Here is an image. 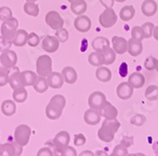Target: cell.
Segmentation results:
<instances>
[{"mask_svg":"<svg viewBox=\"0 0 158 156\" xmlns=\"http://www.w3.org/2000/svg\"><path fill=\"white\" fill-rule=\"evenodd\" d=\"M66 101L64 96L55 95L51 97L49 103L46 107V116L50 120L59 119L65 107Z\"/></svg>","mask_w":158,"mask_h":156,"instance_id":"1","label":"cell"},{"mask_svg":"<svg viewBox=\"0 0 158 156\" xmlns=\"http://www.w3.org/2000/svg\"><path fill=\"white\" fill-rule=\"evenodd\" d=\"M120 128V122L116 119H104L100 129L98 132L99 140L105 143H110L114 138V134Z\"/></svg>","mask_w":158,"mask_h":156,"instance_id":"2","label":"cell"},{"mask_svg":"<svg viewBox=\"0 0 158 156\" xmlns=\"http://www.w3.org/2000/svg\"><path fill=\"white\" fill-rule=\"evenodd\" d=\"M18 20L14 17H11L9 20L3 21L1 25V36H3L7 41L12 42L14 36L16 34V31L18 30Z\"/></svg>","mask_w":158,"mask_h":156,"instance_id":"3","label":"cell"},{"mask_svg":"<svg viewBox=\"0 0 158 156\" xmlns=\"http://www.w3.org/2000/svg\"><path fill=\"white\" fill-rule=\"evenodd\" d=\"M52 72V60L48 55H41L36 61V73L47 78Z\"/></svg>","mask_w":158,"mask_h":156,"instance_id":"4","label":"cell"},{"mask_svg":"<svg viewBox=\"0 0 158 156\" xmlns=\"http://www.w3.org/2000/svg\"><path fill=\"white\" fill-rule=\"evenodd\" d=\"M31 135V129L30 126L26 124H21L16 127L15 131H14V140L17 144L24 147L27 145L28 141H30Z\"/></svg>","mask_w":158,"mask_h":156,"instance_id":"5","label":"cell"},{"mask_svg":"<svg viewBox=\"0 0 158 156\" xmlns=\"http://www.w3.org/2000/svg\"><path fill=\"white\" fill-rule=\"evenodd\" d=\"M98 21L100 26L105 28L112 27L118 21L116 11L113 10V8H106L105 10L99 15Z\"/></svg>","mask_w":158,"mask_h":156,"instance_id":"6","label":"cell"},{"mask_svg":"<svg viewBox=\"0 0 158 156\" xmlns=\"http://www.w3.org/2000/svg\"><path fill=\"white\" fill-rule=\"evenodd\" d=\"M45 21H46L47 25L54 31H57V30H59V28L63 27L64 24L63 17L60 15V13L56 10L48 11L46 14Z\"/></svg>","mask_w":158,"mask_h":156,"instance_id":"7","label":"cell"},{"mask_svg":"<svg viewBox=\"0 0 158 156\" xmlns=\"http://www.w3.org/2000/svg\"><path fill=\"white\" fill-rule=\"evenodd\" d=\"M41 47L48 53H54L58 50L60 47V41L56 36L46 35L42 38Z\"/></svg>","mask_w":158,"mask_h":156,"instance_id":"8","label":"cell"},{"mask_svg":"<svg viewBox=\"0 0 158 156\" xmlns=\"http://www.w3.org/2000/svg\"><path fill=\"white\" fill-rule=\"evenodd\" d=\"M23 152V148L19 144L7 143L0 145V155L1 156H15L20 155Z\"/></svg>","mask_w":158,"mask_h":156,"instance_id":"9","label":"cell"},{"mask_svg":"<svg viewBox=\"0 0 158 156\" xmlns=\"http://www.w3.org/2000/svg\"><path fill=\"white\" fill-rule=\"evenodd\" d=\"M9 84L13 90L20 87H24L21 72L16 66H14L9 70Z\"/></svg>","mask_w":158,"mask_h":156,"instance_id":"10","label":"cell"},{"mask_svg":"<svg viewBox=\"0 0 158 156\" xmlns=\"http://www.w3.org/2000/svg\"><path fill=\"white\" fill-rule=\"evenodd\" d=\"M105 101H106L105 95L102 92H99V91L93 92L88 97V104L90 108L94 110H98V111L102 108V106L103 105Z\"/></svg>","mask_w":158,"mask_h":156,"instance_id":"11","label":"cell"},{"mask_svg":"<svg viewBox=\"0 0 158 156\" xmlns=\"http://www.w3.org/2000/svg\"><path fill=\"white\" fill-rule=\"evenodd\" d=\"M53 143L56 147L57 150H59L60 151L67 147L70 143V134L66 131H62L57 133L53 139Z\"/></svg>","mask_w":158,"mask_h":156,"instance_id":"12","label":"cell"},{"mask_svg":"<svg viewBox=\"0 0 158 156\" xmlns=\"http://www.w3.org/2000/svg\"><path fill=\"white\" fill-rule=\"evenodd\" d=\"M98 111H99L100 116H102V117H104L105 119H109V120L116 119L118 117V109L107 101L103 103V105Z\"/></svg>","mask_w":158,"mask_h":156,"instance_id":"13","label":"cell"},{"mask_svg":"<svg viewBox=\"0 0 158 156\" xmlns=\"http://www.w3.org/2000/svg\"><path fill=\"white\" fill-rule=\"evenodd\" d=\"M134 94V87L129 82H121L118 85L117 87V95L120 99L127 101L131 98V96Z\"/></svg>","mask_w":158,"mask_h":156,"instance_id":"14","label":"cell"},{"mask_svg":"<svg viewBox=\"0 0 158 156\" xmlns=\"http://www.w3.org/2000/svg\"><path fill=\"white\" fill-rule=\"evenodd\" d=\"M0 58H1V61L4 64V65L8 67L9 69L15 66L17 64V60H18L16 53L10 49H8L2 52L1 55H0Z\"/></svg>","mask_w":158,"mask_h":156,"instance_id":"15","label":"cell"},{"mask_svg":"<svg viewBox=\"0 0 158 156\" xmlns=\"http://www.w3.org/2000/svg\"><path fill=\"white\" fill-rule=\"evenodd\" d=\"M91 20L86 15H78L74 21V27L80 32H87L91 28Z\"/></svg>","mask_w":158,"mask_h":156,"instance_id":"16","label":"cell"},{"mask_svg":"<svg viewBox=\"0 0 158 156\" xmlns=\"http://www.w3.org/2000/svg\"><path fill=\"white\" fill-rule=\"evenodd\" d=\"M113 49L117 54H124L128 51V41L123 37L114 36L112 39Z\"/></svg>","mask_w":158,"mask_h":156,"instance_id":"17","label":"cell"},{"mask_svg":"<svg viewBox=\"0 0 158 156\" xmlns=\"http://www.w3.org/2000/svg\"><path fill=\"white\" fill-rule=\"evenodd\" d=\"M83 118L86 124H88L90 126H95L98 124V122L100 121V118H102V116H100L99 111L90 108L85 111Z\"/></svg>","mask_w":158,"mask_h":156,"instance_id":"18","label":"cell"},{"mask_svg":"<svg viewBox=\"0 0 158 156\" xmlns=\"http://www.w3.org/2000/svg\"><path fill=\"white\" fill-rule=\"evenodd\" d=\"M47 80H48L49 87H51L53 89L62 88L64 85V79L63 75L58 72H51L47 77Z\"/></svg>","mask_w":158,"mask_h":156,"instance_id":"19","label":"cell"},{"mask_svg":"<svg viewBox=\"0 0 158 156\" xmlns=\"http://www.w3.org/2000/svg\"><path fill=\"white\" fill-rule=\"evenodd\" d=\"M157 3L154 0H145L141 5V11L144 15L150 17L153 16L157 11Z\"/></svg>","mask_w":158,"mask_h":156,"instance_id":"20","label":"cell"},{"mask_svg":"<svg viewBox=\"0 0 158 156\" xmlns=\"http://www.w3.org/2000/svg\"><path fill=\"white\" fill-rule=\"evenodd\" d=\"M143 45L141 41H137L134 38H131L128 41V53L133 57H136L142 53Z\"/></svg>","mask_w":158,"mask_h":156,"instance_id":"21","label":"cell"},{"mask_svg":"<svg viewBox=\"0 0 158 156\" xmlns=\"http://www.w3.org/2000/svg\"><path fill=\"white\" fill-rule=\"evenodd\" d=\"M21 77H22L24 87H27V86H33L37 80L38 75L37 73L33 72L31 70H25L21 72Z\"/></svg>","mask_w":158,"mask_h":156,"instance_id":"22","label":"cell"},{"mask_svg":"<svg viewBox=\"0 0 158 156\" xmlns=\"http://www.w3.org/2000/svg\"><path fill=\"white\" fill-rule=\"evenodd\" d=\"M62 75L64 79V81L68 84H73L78 80L77 71L71 66H65L62 70Z\"/></svg>","mask_w":158,"mask_h":156,"instance_id":"23","label":"cell"},{"mask_svg":"<svg viewBox=\"0 0 158 156\" xmlns=\"http://www.w3.org/2000/svg\"><path fill=\"white\" fill-rule=\"evenodd\" d=\"M128 82L130 83L134 88L139 89L143 87V85L145 84V77L139 72H135L129 76Z\"/></svg>","mask_w":158,"mask_h":156,"instance_id":"24","label":"cell"},{"mask_svg":"<svg viewBox=\"0 0 158 156\" xmlns=\"http://www.w3.org/2000/svg\"><path fill=\"white\" fill-rule=\"evenodd\" d=\"M1 111L3 115L6 117H11L16 113V104L14 101L7 99L4 101L1 104Z\"/></svg>","mask_w":158,"mask_h":156,"instance_id":"25","label":"cell"},{"mask_svg":"<svg viewBox=\"0 0 158 156\" xmlns=\"http://www.w3.org/2000/svg\"><path fill=\"white\" fill-rule=\"evenodd\" d=\"M96 78L102 82H108L112 79V72L106 66H98L96 70Z\"/></svg>","mask_w":158,"mask_h":156,"instance_id":"26","label":"cell"},{"mask_svg":"<svg viewBox=\"0 0 158 156\" xmlns=\"http://www.w3.org/2000/svg\"><path fill=\"white\" fill-rule=\"evenodd\" d=\"M28 33L25 30H17L16 34L12 40V45L15 47H24L27 44Z\"/></svg>","mask_w":158,"mask_h":156,"instance_id":"27","label":"cell"},{"mask_svg":"<svg viewBox=\"0 0 158 156\" xmlns=\"http://www.w3.org/2000/svg\"><path fill=\"white\" fill-rule=\"evenodd\" d=\"M110 47V42L105 37H97L92 41V47L95 51L102 52L105 48Z\"/></svg>","mask_w":158,"mask_h":156,"instance_id":"28","label":"cell"},{"mask_svg":"<svg viewBox=\"0 0 158 156\" xmlns=\"http://www.w3.org/2000/svg\"><path fill=\"white\" fill-rule=\"evenodd\" d=\"M48 87H49V85H48L47 78L42 77V76H38L37 80L33 85L34 90L39 94H43V93H45V92L48 91Z\"/></svg>","mask_w":158,"mask_h":156,"instance_id":"29","label":"cell"},{"mask_svg":"<svg viewBox=\"0 0 158 156\" xmlns=\"http://www.w3.org/2000/svg\"><path fill=\"white\" fill-rule=\"evenodd\" d=\"M135 14V10L132 5L129 6H124L123 8H121L120 11H119V16L120 19L123 21H130L134 18Z\"/></svg>","mask_w":158,"mask_h":156,"instance_id":"30","label":"cell"},{"mask_svg":"<svg viewBox=\"0 0 158 156\" xmlns=\"http://www.w3.org/2000/svg\"><path fill=\"white\" fill-rule=\"evenodd\" d=\"M70 9L75 15H82L87 10V4H86L84 0H79L77 2L71 3Z\"/></svg>","mask_w":158,"mask_h":156,"instance_id":"31","label":"cell"},{"mask_svg":"<svg viewBox=\"0 0 158 156\" xmlns=\"http://www.w3.org/2000/svg\"><path fill=\"white\" fill-rule=\"evenodd\" d=\"M12 98L15 102L23 103L27 98V91L25 87H20L17 89H14L12 92Z\"/></svg>","mask_w":158,"mask_h":156,"instance_id":"32","label":"cell"},{"mask_svg":"<svg viewBox=\"0 0 158 156\" xmlns=\"http://www.w3.org/2000/svg\"><path fill=\"white\" fill-rule=\"evenodd\" d=\"M24 11L27 14V15L37 17L39 15L40 9L39 6L35 2H26L24 5Z\"/></svg>","mask_w":158,"mask_h":156,"instance_id":"33","label":"cell"},{"mask_svg":"<svg viewBox=\"0 0 158 156\" xmlns=\"http://www.w3.org/2000/svg\"><path fill=\"white\" fill-rule=\"evenodd\" d=\"M88 62L93 66H102L103 64V55L102 52L95 51L88 56Z\"/></svg>","mask_w":158,"mask_h":156,"instance_id":"34","label":"cell"},{"mask_svg":"<svg viewBox=\"0 0 158 156\" xmlns=\"http://www.w3.org/2000/svg\"><path fill=\"white\" fill-rule=\"evenodd\" d=\"M103 55V64L105 65H109L112 64L114 61H116V51H114L113 48H111L110 47L105 48L102 52Z\"/></svg>","mask_w":158,"mask_h":156,"instance_id":"35","label":"cell"},{"mask_svg":"<svg viewBox=\"0 0 158 156\" xmlns=\"http://www.w3.org/2000/svg\"><path fill=\"white\" fill-rule=\"evenodd\" d=\"M145 97L150 101H154L158 99V86L150 85L145 91Z\"/></svg>","mask_w":158,"mask_h":156,"instance_id":"36","label":"cell"},{"mask_svg":"<svg viewBox=\"0 0 158 156\" xmlns=\"http://www.w3.org/2000/svg\"><path fill=\"white\" fill-rule=\"evenodd\" d=\"M128 155H129L128 148L124 144L120 143L114 148L113 152L110 156H128Z\"/></svg>","mask_w":158,"mask_h":156,"instance_id":"37","label":"cell"},{"mask_svg":"<svg viewBox=\"0 0 158 156\" xmlns=\"http://www.w3.org/2000/svg\"><path fill=\"white\" fill-rule=\"evenodd\" d=\"M142 31L143 34H144V39L151 38L153 34V30H154V25L151 22H146L142 25Z\"/></svg>","mask_w":158,"mask_h":156,"instance_id":"38","label":"cell"},{"mask_svg":"<svg viewBox=\"0 0 158 156\" xmlns=\"http://www.w3.org/2000/svg\"><path fill=\"white\" fill-rule=\"evenodd\" d=\"M11 17H13L12 16V11L9 7L3 6V7L0 8V20H1L2 22L6 21V20H9Z\"/></svg>","mask_w":158,"mask_h":156,"instance_id":"39","label":"cell"},{"mask_svg":"<svg viewBox=\"0 0 158 156\" xmlns=\"http://www.w3.org/2000/svg\"><path fill=\"white\" fill-rule=\"evenodd\" d=\"M55 36L58 38V40L61 43H65L69 38V34H68L67 30H65V28H64V27H61V28H59V30H57Z\"/></svg>","mask_w":158,"mask_h":156,"instance_id":"40","label":"cell"},{"mask_svg":"<svg viewBox=\"0 0 158 156\" xmlns=\"http://www.w3.org/2000/svg\"><path fill=\"white\" fill-rule=\"evenodd\" d=\"M156 64H157V59H155L152 56H149L144 62V67L149 71H152L155 69Z\"/></svg>","mask_w":158,"mask_h":156,"instance_id":"41","label":"cell"},{"mask_svg":"<svg viewBox=\"0 0 158 156\" xmlns=\"http://www.w3.org/2000/svg\"><path fill=\"white\" fill-rule=\"evenodd\" d=\"M40 43V37L35 33V32H31L28 34L27 37V45L31 47H35L39 45Z\"/></svg>","mask_w":158,"mask_h":156,"instance_id":"42","label":"cell"},{"mask_svg":"<svg viewBox=\"0 0 158 156\" xmlns=\"http://www.w3.org/2000/svg\"><path fill=\"white\" fill-rule=\"evenodd\" d=\"M132 38L142 42V40L144 39V34H143L141 27H134L132 28Z\"/></svg>","mask_w":158,"mask_h":156,"instance_id":"43","label":"cell"},{"mask_svg":"<svg viewBox=\"0 0 158 156\" xmlns=\"http://www.w3.org/2000/svg\"><path fill=\"white\" fill-rule=\"evenodd\" d=\"M145 122H146L145 116L140 115V113H137V115L134 116L131 119V123L135 126H137V127L142 126L143 124H145Z\"/></svg>","mask_w":158,"mask_h":156,"instance_id":"44","label":"cell"},{"mask_svg":"<svg viewBox=\"0 0 158 156\" xmlns=\"http://www.w3.org/2000/svg\"><path fill=\"white\" fill-rule=\"evenodd\" d=\"M12 42L7 41L3 36H0V53H2L10 48Z\"/></svg>","mask_w":158,"mask_h":156,"instance_id":"45","label":"cell"},{"mask_svg":"<svg viewBox=\"0 0 158 156\" xmlns=\"http://www.w3.org/2000/svg\"><path fill=\"white\" fill-rule=\"evenodd\" d=\"M61 156H78V153L75 148L67 146L61 150Z\"/></svg>","mask_w":158,"mask_h":156,"instance_id":"46","label":"cell"},{"mask_svg":"<svg viewBox=\"0 0 158 156\" xmlns=\"http://www.w3.org/2000/svg\"><path fill=\"white\" fill-rule=\"evenodd\" d=\"M86 138L82 133H78L74 136V145L77 147H81L85 144Z\"/></svg>","mask_w":158,"mask_h":156,"instance_id":"47","label":"cell"},{"mask_svg":"<svg viewBox=\"0 0 158 156\" xmlns=\"http://www.w3.org/2000/svg\"><path fill=\"white\" fill-rule=\"evenodd\" d=\"M36 156H54V153L53 151L49 149V148H41L38 152H37V155Z\"/></svg>","mask_w":158,"mask_h":156,"instance_id":"48","label":"cell"},{"mask_svg":"<svg viewBox=\"0 0 158 156\" xmlns=\"http://www.w3.org/2000/svg\"><path fill=\"white\" fill-rule=\"evenodd\" d=\"M9 83V72H0V87Z\"/></svg>","mask_w":158,"mask_h":156,"instance_id":"49","label":"cell"},{"mask_svg":"<svg viewBox=\"0 0 158 156\" xmlns=\"http://www.w3.org/2000/svg\"><path fill=\"white\" fill-rule=\"evenodd\" d=\"M99 2L105 8H113L114 4V0H99Z\"/></svg>","mask_w":158,"mask_h":156,"instance_id":"50","label":"cell"},{"mask_svg":"<svg viewBox=\"0 0 158 156\" xmlns=\"http://www.w3.org/2000/svg\"><path fill=\"white\" fill-rule=\"evenodd\" d=\"M78 156H95V153L94 152H92L91 150H83V151H81Z\"/></svg>","mask_w":158,"mask_h":156,"instance_id":"51","label":"cell"},{"mask_svg":"<svg viewBox=\"0 0 158 156\" xmlns=\"http://www.w3.org/2000/svg\"><path fill=\"white\" fill-rule=\"evenodd\" d=\"M95 156H110V155H108L107 151L99 150H97L95 152Z\"/></svg>","mask_w":158,"mask_h":156,"instance_id":"52","label":"cell"},{"mask_svg":"<svg viewBox=\"0 0 158 156\" xmlns=\"http://www.w3.org/2000/svg\"><path fill=\"white\" fill-rule=\"evenodd\" d=\"M9 70L10 69L4 65V64L1 61V58H0V72H9Z\"/></svg>","mask_w":158,"mask_h":156,"instance_id":"53","label":"cell"},{"mask_svg":"<svg viewBox=\"0 0 158 156\" xmlns=\"http://www.w3.org/2000/svg\"><path fill=\"white\" fill-rule=\"evenodd\" d=\"M153 37L156 41H158V26L154 27V30H153Z\"/></svg>","mask_w":158,"mask_h":156,"instance_id":"54","label":"cell"},{"mask_svg":"<svg viewBox=\"0 0 158 156\" xmlns=\"http://www.w3.org/2000/svg\"><path fill=\"white\" fill-rule=\"evenodd\" d=\"M128 156H146V155L144 153L139 152V153H131V154H129Z\"/></svg>","mask_w":158,"mask_h":156,"instance_id":"55","label":"cell"},{"mask_svg":"<svg viewBox=\"0 0 158 156\" xmlns=\"http://www.w3.org/2000/svg\"><path fill=\"white\" fill-rule=\"evenodd\" d=\"M67 1L71 4V3H74V2H77V1H79V0H67Z\"/></svg>","mask_w":158,"mask_h":156,"instance_id":"56","label":"cell"},{"mask_svg":"<svg viewBox=\"0 0 158 156\" xmlns=\"http://www.w3.org/2000/svg\"><path fill=\"white\" fill-rule=\"evenodd\" d=\"M27 2H37L38 0H26Z\"/></svg>","mask_w":158,"mask_h":156,"instance_id":"57","label":"cell"},{"mask_svg":"<svg viewBox=\"0 0 158 156\" xmlns=\"http://www.w3.org/2000/svg\"><path fill=\"white\" fill-rule=\"evenodd\" d=\"M114 1H118V2H120L121 3V2H125L126 0H114Z\"/></svg>","mask_w":158,"mask_h":156,"instance_id":"58","label":"cell"},{"mask_svg":"<svg viewBox=\"0 0 158 156\" xmlns=\"http://www.w3.org/2000/svg\"><path fill=\"white\" fill-rule=\"evenodd\" d=\"M155 70L158 72V60H157V64H156V67H155Z\"/></svg>","mask_w":158,"mask_h":156,"instance_id":"59","label":"cell"},{"mask_svg":"<svg viewBox=\"0 0 158 156\" xmlns=\"http://www.w3.org/2000/svg\"><path fill=\"white\" fill-rule=\"evenodd\" d=\"M15 156H21V155H15Z\"/></svg>","mask_w":158,"mask_h":156,"instance_id":"60","label":"cell"},{"mask_svg":"<svg viewBox=\"0 0 158 156\" xmlns=\"http://www.w3.org/2000/svg\"><path fill=\"white\" fill-rule=\"evenodd\" d=\"M0 156H1V155H0Z\"/></svg>","mask_w":158,"mask_h":156,"instance_id":"61","label":"cell"}]
</instances>
